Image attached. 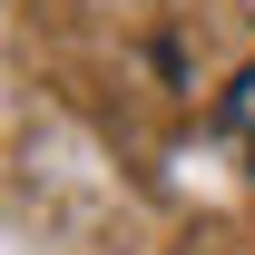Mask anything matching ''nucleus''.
<instances>
[{
    "label": "nucleus",
    "instance_id": "obj_1",
    "mask_svg": "<svg viewBox=\"0 0 255 255\" xmlns=\"http://www.w3.org/2000/svg\"><path fill=\"white\" fill-rule=\"evenodd\" d=\"M226 128H236V147L255 157V69L236 79V89H226Z\"/></svg>",
    "mask_w": 255,
    "mask_h": 255
}]
</instances>
